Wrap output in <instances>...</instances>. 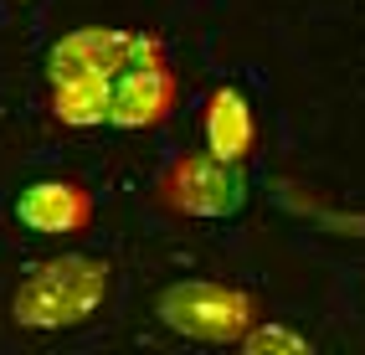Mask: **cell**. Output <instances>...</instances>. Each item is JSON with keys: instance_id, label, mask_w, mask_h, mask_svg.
Wrapping results in <instances>:
<instances>
[{"instance_id": "6da1fadb", "label": "cell", "mask_w": 365, "mask_h": 355, "mask_svg": "<svg viewBox=\"0 0 365 355\" xmlns=\"http://www.w3.org/2000/svg\"><path fill=\"white\" fill-rule=\"evenodd\" d=\"M103 299H108V263L72 252V257H52V263L26 273L11 314L26 329H67V324L93 319Z\"/></svg>"}, {"instance_id": "52a82bcc", "label": "cell", "mask_w": 365, "mask_h": 355, "mask_svg": "<svg viewBox=\"0 0 365 355\" xmlns=\"http://www.w3.org/2000/svg\"><path fill=\"white\" fill-rule=\"evenodd\" d=\"M252 139H257V129H252L247 98H242L237 88H216L211 98H206V150L216 160L242 165V160L252 155Z\"/></svg>"}, {"instance_id": "8992f818", "label": "cell", "mask_w": 365, "mask_h": 355, "mask_svg": "<svg viewBox=\"0 0 365 355\" xmlns=\"http://www.w3.org/2000/svg\"><path fill=\"white\" fill-rule=\"evenodd\" d=\"M16 217L41 237H67L93 222V196L78 180H36L16 196Z\"/></svg>"}, {"instance_id": "277c9868", "label": "cell", "mask_w": 365, "mask_h": 355, "mask_svg": "<svg viewBox=\"0 0 365 355\" xmlns=\"http://www.w3.org/2000/svg\"><path fill=\"white\" fill-rule=\"evenodd\" d=\"M134 62H165V46L150 31H124V26H83L67 31L46 52V78H113Z\"/></svg>"}, {"instance_id": "5b68a950", "label": "cell", "mask_w": 365, "mask_h": 355, "mask_svg": "<svg viewBox=\"0 0 365 355\" xmlns=\"http://www.w3.org/2000/svg\"><path fill=\"white\" fill-rule=\"evenodd\" d=\"M180 83L165 62H134L108 83V124L113 129H155L170 118Z\"/></svg>"}, {"instance_id": "7a4b0ae2", "label": "cell", "mask_w": 365, "mask_h": 355, "mask_svg": "<svg viewBox=\"0 0 365 355\" xmlns=\"http://www.w3.org/2000/svg\"><path fill=\"white\" fill-rule=\"evenodd\" d=\"M160 319L185 340H206V345H237L242 329L257 319L252 294L232 289V283H211V278H185L170 283L160 294Z\"/></svg>"}, {"instance_id": "ba28073f", "label": "cell", "mask_w": 365, "mask_h": 355, "mask_svg": "<svg viewBox=\"0 0 365 355\" xmlns=\"http://www.w3.org/2000/svg\"><path fill=\"white\" fill-rule=\"evenodd\" d=\"M108 83L113 78H62V83H52V113L72 129L108 124Z\"/></svg>"}, {"instance_id": "3957f363", "label": "cell", "mask_w": 365, "mask_h": 355, "mask_svg": "<svg viewBox=\"0 0 365 355\" xmlns=\"http://www.w3.org/2000/svg\"><path fill=\"white\" fill-rule=\"evenodd\" d=\"M155 201L175 217H201V222H222L237 217L247 206V175L232 160H216L211 150L201 155H180L170 170L155 180Z\"/></svg>"}, {"instance_id": "9c48e42d", "label": "cell", "mask_w": 365, "mask_h": 355, "mask_svg": "<svg viewBox=\"0 0 365 355\" xmlns=\"http://www.w3.org/2000/svg\"><path fill=\"white\" fill-rule=\"evenodd\" d=\"M242 350H252V355H309V340L299 335V329H283V324H262V319H252L247 329H242V340H237Z\"/></svg>"}]
</instances>
